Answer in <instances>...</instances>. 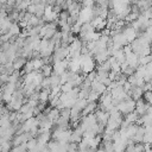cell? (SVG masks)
<instances>
[{
	"instance_id": "cell-1",
	"label": "cell",
	"mask_w": 152,
	"mask_h": 152,
	"mask_svg": "<svg viewBox=\"0 0 152 152\" xmlns=\"http://www.w3.org/2000/svg\"><path fill=\"white\" fill-rule=\"evenodd\" d=\"M116 108H118V110L121 113V115H126V114L132 113V112L135 110V101L132 100L131 97H128V99L121 101V102L116 106Z\"/></svg>"
},
{
	"instance_id": "cell-2",
	"label": "cell",
	"mask_w": 152,
	"mask_h": 152,
	"mask_svg": "<svg viewBox=\"0 0 152 152\" xmlns=\"http://www.w3.org/2000/svg\"><path fill=\"white\" fill-rule=\"evenodd\" d=\"M94 115L96 118L97 124L103 125V126L107 125V121L109 119V113L108 112H104V110H101V109H96L95 113H94Z\"/></svg>"
},
{
	"instance_id": "cell-3",
	"label": "cell",
	"mask_w": 152,
	"mask_h": 152,
	"mask_svg": "<svg viewBox=\"0 0 152 152\" xmlns=\"http://www.w3.org/2000/svg\"><path fill=\"white\" fill-rule=\"evenodd\" d=\"M83 133H84V131H83L80 126H78V127H76V128L74 129V132H71L70 141H69V142H76V144L81 142V141H82V139H83Z\"/></svg>"
},
{
	"instance_id": "cell-4",
	"label": "cell",
	"mask_w": 152,
	"mask_h": 152,
	"mask_svg": "<svg viewBox=\"0 0 152 152\" xmlns=\"http://www.w3.org/2000/svg\"><path fill=\"white\" fill-rule=\"evenodd\" d=\"M126 63L133 69H137L139 66V56L132 51L131 53L126 55Z\"/></svg>"
},
{
	"instance_id": "cell-5",
	"label": "cell",
	"mask_w": 152,
	"mask_h": 152,
	"mask_svg": "<svg viewBox=\"0 0 152 152\" xmlns=\"http://www.w3.org/2000/svg\"><path fill=\"white\" fill-rule=\"evenodd\" d=\"M82 46H83V43H82V40H81L80 38H76L72 43H70V44L68 45L70 53H72V52H81Z\"/></svg>"
},
{
	"instance_id": "cell-6",
	"label": "cell",
	"mask_w": 152,
	"mask_h": 152,
	"mask_svg": "<svg viewBox=\"0 0 152 152\" xmlns=\"http://www.w3.org/2000/svg\"><path fill=\"white\" fill-rule=\"evenodd\" d=\"M26 58H24V57H21V56H17L13 61H12V65H13V68H14V70H20V69H23L24 68V65L26 64Z\"/></svg>"
},
{
	"instance_id": "cell-7",
	"label": "cell",
	"mask_w": 152,
	"mask_h": 152,
	"mask_svg": "<svg viewBox=\"0 0 152 152\" xmlns=\"http://www.w3.org/2000/svg\"><path fill=\"white\" fill-rule=\"evenodd\" d=\"M96 109H97V103L96 102H88L87 106L84 107V109L81 112V115L86 116L88 114H93V113H95Z\"/></svg>"
},
{
	"instance_id": "cell-8",
	"label": "cell",
	"mask_w": 152,
	"mask_h": 152,
	"mask_svg": "<svg viewBox=\"0 0 152 152\" xmlns=\"http://www.w3.org/2000/svg\"><path fill=\"white\" fill-rule=\"evenodd\" d=\"M38 94H39V99H38L39 102H43V103H48L49 102L50 89H40Z\"/></svg>"
},
{
	"instance_id": "cell-9",
	"label": "cell",
	"mask_w": 152,
	"mask_h": 152,
	"mask_svg": "<svg viewBox=\"0 0 152 152\" xmlns=\"http://www.w3.org/2000/svg\"><path fill=\"white\" fill-rule=\"evenodd\" d=\"M20 32H21V28H20V26H19V24L18 23H12L11 24V26H10V30H8V33L11 34V36H14V37H17V36H19L20 34Z\"/></svg>"
},
{
	"instance_id": "cell-10",
	"label": "cell",
	"mask_w": 152,
	"mask_h": 152,
	"mask_svg": "<svg viewBox=\"0 0 152 152\" xmlns=\"http://www.w3.org/2000/svg\"><path fill=\"white\" fill-rule=\"evenodd\" d=\"M138 118H139V115H138V113L134 110V112H132V113L126 114V115H125V118H124V120H126V121L131 125V124H135V122H137V120H138Z\"/></svg>"
},
{
	"instance_id": "cell-11",
	"label": "cell",
	"mask_w": 152,
	"mask_h": 152,
	"mask_svg": "<svg viewBox=\"0 0 152 152\" xmlns=\"http://www.w3.org/2000/svg\"><path fill=\"white\" fill-rule=\"evenodd\" d=\"M45 6H46V5H44V4H42V2L38 4V5H36V13H34V15L38 17V18H43V17H44Z\"/></svg>"
},
{
	"instance_id": "cell-12",
	"label": "cell",
	"mask_w": 152,
	"mask_h": 152,
	"mask_svg": "<svg viewBox=\"0 0 152 152\" xmlns=\"http://www.w3.org/2000/svg\"><path fill=\"white\" fill-rule=\"evenodd\" d=\"M39 71L43 74L44 77H49V76H51V74L53 72V69H52V65H43Z\"/></svg>"
},
{
	"instance_id": "cell-13",
	"label": "cell",
	"mask_w": 152,
	"mask_h": 152,
	"mask_svg": "<svg viewBox=\"0 0 152 152\" xmlns=\"http://www.w3.org/2000/svg\"><path fill=\"white\" fill-rule=\"evenodd\" d=\"M31 62H32V65H33V70H40L42 66L44 65L42 58H32Z\"/></svg>"
},
{
	"instance_id": "cell-14",
	"label": "cell",
	"mask_w": 152,
	"mask_h": 152,
	"mask_svg": "<svg viewBox=\"0 0 152 152\" xmlns=\"http://www.w3.org/2000/svg\"><path fill=\"white\" fill-rule=\"evenodd\" d=\"M139 15H140V14H138V13H133V12H129V13L127 14V17L125 18V21H127L128 24H132L133 21H135V20L139 18Z\"/></svg>"
},
{
	"instance_id": "cell-15",
	"label": "cell",
	"mask_w": 152,
	"mask_h": 152,
	"mask_svg": "<svg viewBox=\"0 0 152 152\" xmlns=\"http://www.w3.org/2000/svg\"><path fill=\"white\" fill-rule=\"evenodd\" d=\"M151 62H152V55L139 57V65H146V64H148Z\"/></svg>"
},
{
	"instance_id": "cell-16",
	"label": "cell",
	"mask_w": 152,
	"mask_h": 152,
	"mask_svg": "<svg viewBox=\"0 0 152 152\" xmlns=\"http://www.w3.org/2000/svg\"><path fill=\"white\" fill-rule=\"evenodd\" d=\"M103 152H114L113 141H103Z\"/></svg>"
},
{
	"instance_id": "cell-17",
	"label": "cell",
	"mask_w": 152,
	"mask_h": 152,
	"mask_svg": "<svg viewBox=\"0 0 152 152\" xmlns=\"http://www.w3.org/2000/svg\"><path fill=\"white\" fill-rule=\"evenodd\" d=\"M99 99H100V94H97V93H95V91L91 90V91L89 93L88 97H87V101H88V102H96Z\"/></svg>"
},
{
	"instance_id": "cell-18",
	"label": "cell",
	"mask_w": 152,
	"mask_h": 152,
	"mask_svg": "<svg viewBox=\"0 0 152 152\" xmlns=\"http://www.w3.org/2000/svg\"><path fill=\"white\" fill-rule=\"evenodd\" d=\"M37 145H38V141H37V139H36V138H32V139H30V140L26 142V147H27V151L36 148V147H37Z\"/></svg>"
},
{
	"instance_id": "cell-19",
	"label": "cell",
	"mask_w": 152,
	"mask_h": 152,
	"mask_svg": "<svg viewBox=\"0 0 152 152\" xmlns=\"http://www.w3.org/2000/svg\"><path fill=\"white\" fill-rule=\"evenodd\" d=\"M11 144L12 142H10V141H5V142H2L1 145H0V152H11Z\"/></svg>"
},
{
	"instance_id": "cell-20",
	"label": "cell",
	"mask_w": 152,
	"mask_h": 152,
	"mask_svg": "<svg viewBox=\"0 0 152 152\" xmlns=\"http://www.w3.org/2000/svg\"><path fill=\"white\" fill-rule=\"evenodd\" d=\"M142 99L145 100V102L152 104V91H151V90H148V91H144V94H142Z\"/></svg>"
},
{
	"instance_id": "cell-21",
	"label": "cell",
	"mask_w": 152,
	"mask_h": 152,
	"mask_svg": "<svg viewBox=\"0 0 152 152\" xmlns=\"http://www.w3.org/2000/svg\"><path fill=\"white\" fill-rule=\"evenodd\" d=\"M11 152H27V147H26V144H23V145H18V146H14Z\"/></svg>"
},
{
	"instance_id": "cell-22",
	"label": "cell",
	"mask_w": 152,
	"mask_h": 152,
	"mask_svg": "<svg viewBox=\"0 0 152 152\" xmlns=\"http://www.w3.org/2000/svg\"><path fill=\"white\" fill-rule=\"evenodd\" d=\"M68 18H69V12H68V11L62 10V11L58 13V20H61V21H66Z\"/></svg>"
},
{
	"instance_id": "cell-23",
	"label": "cell",
	"mask_w": 152,
	"mask_h": 152,
	"mask_svg": "<svg viewBox=\"0 0 152 152\" xmlns=\"http://www.w3.org/2000/svg\"><path fill=\"white\" fill-rule=\"evenodd\" d=\"M72 88H74V87H72L69 82H65V83L61 84V91H62V93H69Z\"/></svg>"
},
{
	"instance_id": "cell-24",
	"label": "cell",
	"mask_w": 152,
	"mask_h": 152,
	"mask_svg": "<svg viewBox=\"0 0 152 152\" xmlns=\"http://www.w3.org/2000/svg\"><path fill=\"white\" fill-rule=\"evenodd\" d=\"M80 2L82 5V7H93L94 4H95L94 0H81Z\"/></svg>"
},
{
	"instance_id": "cell-25",
	"label": "cell",
	"mask_w": 152,
	"mask_h": 152,
	"mask_svg": "<svg viewBox=\"0 0 152 152\" xmlns=\"http://www.w3.org/2000/svg\"><path fill=\"white\" fill-rule=\"evenodd\" d=\"M26 12H28V13H31V14H34V13H36V5L30 4L28 7H27V10H26Z\"/></svg>"
},
{
	"instance_id": "cell-26",
	"label": "cell",
	"mask_w": 152,
	"mask_h": 152,
	"mask_svg": "<svg viewBox=\"0 0 152 152\" xmlns=\"http://www.w3.org/2000/svg\"><path fill=\"white\" fill-rule=\"evenodd\" d=\"M40 2H42V4H44V5H48L49 0H40Z\"/></svg>"
},
{
	"instance_id": "cell-27",
	"label": "cell",
	"mask_w": 152,
	"mask_h": 152,
	"mask_svg": "<svg viewBox=\"0 0 152 152\" xmlns=\"http://www.w3.org/2000/svg\"><path fill=\"white\" fill-rule=\"evenodd\" d=\"M0 2H1V4H2V5H5V4H6V2H7V0H0Z\"/></svg>"
},
{
	"instance_id": "cell-28",
	"label": "cell",
	"mask_w": 152,
	"mask_h": 152,
	"mask_svg": "<svg viewBox=\"0 0 152 152\" xmlns=\"http://www.w3.org/2000/svg\"><path fill=\"white\" fill-rule=\"evenodd\" d=\"M148 25H150V26H151V27H152V18H151V19H150V20H148Z\"/></svg>"
},
{
	"instance_id": "cell-29",
	"label": "cell",
	"mask_w": 152,
	"mask_h": 152,
	"mask_svg": "<svg viewBox=\"0 0 152 152\" xmlns=\"http://www.w3.org/2000/svg\"><path fill=\"white\" fill-rule=\"evenodd\" d=\"M1 8H2V4L0 2V10H1Z\"/></svg>"
},
{
	"instance_id": "cell-30",
	"label": "cell",
	"mask_w": 152,
	"mask_h": 152,
	"mask_svg": "<svg viewBox=\"0 0 152 152\" xmlns=\"http://www.w3.org/2000/svg\"><path fill=\"white\" fill-rule=\"evenodd\" d=\"M1 65H2V64H1V63H0V66H1Z\"/></svg>"
},
{
	"instance_id": "cell-31",
	"label": "cell",
	"mask_w": 152,
	"mask_h": 152,
	"mask_svg": "<svg viewBox=\"0 0 152 152\" xmlns=\"http://www.w3.org/2000/svg\"><path fill=\"white\" fill-rule=\"evenodd\" d=\"M94 1H96V0H94Z\"/></svg>"
},
{
	"instance_id": "cell-32",
	"label": "cell",
	"mask_w": 152,
	"mask_h": 152,
	"mask_svg": "<svg viewBox=\"0 0 152 152\" xmlns=\"http://www.w3.org/2000/svg\"><path fill=\"white\" fill-rule=\"evenodd\" d=\"M0 36H1V34H0Z\"/></svg>"
}]
</instances>
